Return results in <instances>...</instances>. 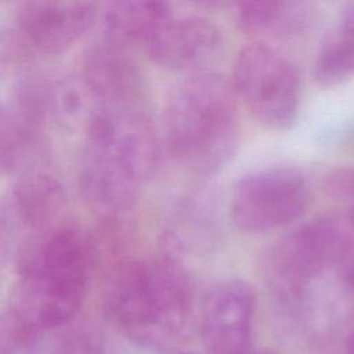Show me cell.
<instances>
[{"mask_svg": "<svg viewBox=\"0 0 354 354\" xmlns=\"http://www.w3.org/2000/svg\"><path fill=\"white\" fill-rule=\"evenodd\" d=\"M169 151L183 165L212 174L238 147L235 94L223 76L198 72L171 91L163 115Z\"/></svg>", "mask_w": 354, "mask_h": 354, "instance_id": "1", "label": "cell"}, {"mask_svg": "<svg viewBox=\"0 0 354 354\" xmlns=\"http://www.w3.org/2000/svg\"><path fill=\"white\" fill-rule=\"evenodd\" d=\"M95 250L76 227L55 225L36 234L24 248L18 272L33 299V325L53 329L68 324L87 293Z\"/></svg>", "mask_w": 354, "mask_h": 354, "instance_id": "2", "label": "cell"}, {"mask_svg": "<svg viewBox=\"0 0 354 354\" xmlns=\"http://www.w3.org/2000/svg\"><path fill=\"white\" fill-rule=\"evenodd\" d=\"M191 304L189 278L170 253L118 263L108 277L105 306L122 326L151 335L180 326Z\"/></svg>", "mask_w": 354, "mask_h": 354, "instance_id": "3", "label": "cell"}, {"mask_svg": "<svg viewBox=\"0 0 354 354\" xmlns=\"http://www.w3.org/2000/svg\"><path fill=\"white\" fill-rule=\"evenodd\" d=\"M231 87L266 127L286 130L295 123L300 104L299 72L271 46L253 43L239 51Z\"/></svg>", "mask_w": 354, "mask_h": 354, "instance_id": "4", "label": "cell"}, {"mask_svg": "<svg viewBox=\"0 0 354 354\" xmlns=\"http://www.w3.org/2000/svg\"><path fill=\"white\" fill-rule=\"evenodd\" d=\"M347 228L329 216L303 223L281 238L266 256L271 283L289 299L301 296L307 283L324 268L342 260L350 249Z\"/></svg>", "mask_w": 354, "mask_h": 354, "instance_id": "5", "label": "cell"}, {"mask_svg": "<svg viewBox=\"0 0 354 354\" xmlns=\"http://www.w3.org/2000/svg\"><path fill=\"white\" fill-rule=\"evenodd\" d=\"M308 202L303 174L293 167H267L241 178L231 196L234 224L249 234H264L299 220Z\"/></svg>", "mask_w": 354, "mask_h": 354, "instance_id": "6", "label": "cell"}, {"mask_svg": "<svg viewBox=\"0 0 354 354\" xmlns=\"http://www.w3.org/2000/svg\"><path fill=\"white\" fill-rule=\"evenodd\" d=\"M256 311L253 288L242 279L213 285L201 308V333L210 354H250Z\"/></svg>", "mask_w": 354, "mask_h": 354, "instance_id": "7", "label": "cell"}, {"mask_svg": "<svg viewBox=\"0 0 354 354\" xmlns=\"http://www.w3.org/2000/svg\"><path fill=\"white\" fill-rule=\"evenodd\" d=\"M97 14V4L90 1H26L19 4L17 22L32 48L57 55L82 39Z\"/></svg>", "mask_w": 354, "mask_h": 354, "instance_id": "8", "label": "cell"}, {"mask_svg": "<svg viewBox=\"0 0 354 354\" xmlns=\"http://www.w3.org/2000/svg\"><path fill=\"white\" fill-rule=\"evenodd\" d=\"M221 33L201 17H170L144 46L148 57L173 71H189L210 62L221 48Z\"/></svg>", "mask_w": 354, "mask_h": 354, "instance_id": "9", "label": "cell"}, {"mask_svg": "<svg viewBox=\"0 0 354 354\" xmlns=\"http://www.w3.org/2000/svg\"><path fill=\"white\" fill-rule=\"evenodd\" d=\"M86 87L102 105L142 104V83L124 48L106 40L84 57Z\"/></svg>", "mask_w": 354, "mask_h": 354, "instance_id": "10", "label": "cell"}, {"mask_svg": "<svg viewBox=\"0 0 354 354\" xmlns=\"http://www.w3.org/2000/svg\"><path fill=\"white\" fill-rule=\"evenodd\" d=\"M10 205L15 220L39 234L55 227V221L65 209L66 196L55 177L33 173L14 187Z\"/></svg>", "mask_w": 354, "mask_h": 354, "instance_id": "11", "label": "cell"}, {"mask_svg": "<svg viewBox=\"0 0 354 354\" xmlns=\"http://www.w3.org/2000/svg\"><path fill=\"white\" fill-rule=\"evenodd\" d=\"M313 18L307 1L248 0L236 3V22L250 36H292L304 30Z\"/></svg>", "mask_w": 354, "mask_h": 354, "instance_id": "12", "label": "cell"}, {"mask_svg": "<svg viewBox=\"0 0 354 354\" xmlns=\"http://www.w3.org/2000/svg\"><path fill=\"white\" fill-rule=\"evenodd\" d=\"M171 8L165 1H113L104 12V22L109 41L126 48L144 46L156 29L170 18Z\"/></svg>", "mask_w": 354, "mask_h": 354, "instance_id": "13", "label": "cell"}, {"mask_svg": "<svg viewBox=\"0 0 354 354\" xmlns=\"http://www.w3.org/2000/svg\"><path fill=\"white\" fill-rule=\"evenodd\" d=\"M41 126L15 105L0 104V171H17L32 159Z\"/></svg>", "mask_w": 354, "mask_h": 354, "instance_id": "14", "label": "cell"}, {"mask_svg": "<svg viewBox=\"0 0 354 354\" xmlns=\"http://www.w3.org/2000/svg\"><path fill=\"white\" fill-rule=\"evenodd\" d=\"M354 76V39L339 32L321 48L314 77L322 86H336Z\"/></svg>", "mask_w": 354, "mask_h": 354, "instance_id": "15", "label": "cell"}, {"mask_svg": "<svg viewBox=\"0 0 354 354\" xmlns=\"http://www.w3.org/2000/svg\"><path fill=\"white\" fill-rule=\"evenodd\" d=\"M326 192L337 199L354 201V167H340L325 178Z\"/></svg>", "mask_w": 354, "mask_h": 354, "instance_id": "16", "label": "cell"}, {"mask_svg": "<svg viewBox=\"0 0 354 354\" xmlns=\"http://www.w3.org/2000/svg\"><path fill=\"white\" fill-rule=\"evenodd\" d=\"M339 32L354 39V1L344 6L342 12V26Z\"/></svg>", "mask_w": 354, "mask_h": 354, "instance_id": "17", "label": "cell"}, {"mask_svg": "<svg viewBox=\"0 0 354 354\" xmlns=\"http://www.w3.org/2000/svg\"><path fill=\"white\" fill-rule=\"evenodd\" d=\"M342 261H343L344 279H346L348 288L354 292V245L350 246V249L343 256Z\"/></svg>", "mask_w": 354, "mask_h": 354, "instance_id": "18", "label": "cell"}, {"mask_svg": "<svg viewBox=\"0 0 354 354\" xmlns=\"http://www.w3.org/2000/svg\"><path fill=\"white\" fill-rule=\"evenodd\" d=\"M347 353H348V354H354V330L351 332V335H350V339H348V344H347Z\"/></svg>", "mask_w": 354, "mask_h": 354, "instance_id": "19", "label": "cell"}, {"mask_svg": "<svg viewBox=\"0 0 354 354\" xmlns=\"http://www.w3.org/2000/svg\"><path fill=\"white\" fill-rule=\"evenodd\" d=\"M348 221H350V227H351V230H354V201H353V206H351V210H350Z\"/></svg>", "mask_w": 354, "mask_h": 354, "instance_id": "20", "label": "cell"}, {"mask_svg": "<svg viewBox=\"0 0 354 354\" xmlns=\"http://www.w3.org/2000/svg\"><path fill=\"white\" fill-rule=\"evenodd\" d=\"M256 354H274V353H270V351H256Z\"/></svg>", "mask_w": 354, "mask_h": 354, "instance_id": "21", "label": "cell"}, {"mask_svg": "<svg viewBox=\"0 0 354 354\" xmlns=\"http://www.w3.org/2000/svg\"><path fill=\"white\" fill-rule=\"evenodd\" d=\"M180 354H196V353H191V351H184V353H180Z\"/></svg>", "mask_w": 354, "mask_h": 354, "instance_id": "22", "label": "cell"}]
</instances>
